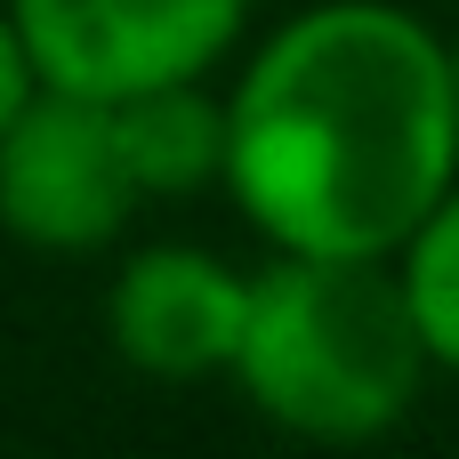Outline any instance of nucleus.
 <instances>
[{"instance_id": "obj_1", "label": "nucleus", "mask_w": 459, "mask_h": 459, "mask_svg": "<svg viewBox=\"0 0 459 459\" xmlns=\"http://www.w3.org/2000/svg\"><path fill=\"white\" fill-rule=\"evenodd\" d=\"M459 178L444 40L387 0L290 16L226 97V194L307 258H395Z\"/></svg>"}, {"instance_id": "obj_2", "label": "nucleus", "mask_w": 459, "mask_h": 459, "mask_svg": "<svg viewBox=\"0 0 459 459\" xmlns=\"http://www.w3.org/2000/svg\"><path fill=\"white\" fill-rule=\"evenodd\" d=\"M258 420L307 444H371L436 371L420 347V323L403 307V282L387 258H307L274 250L266 274H250L242 339L226 363Z\"/></svg>"}, {"instance_id": "obj_3", "label": "nucleus", "mask_w": 459, "mask_h": 459, "mask_svg": "<svg viewBox=\"0 0 459 459\" xmlns=\"http://www.w3.org/2000/svg\"><path fill=\"white\" fill-rule=\"evenodd\" d=\"M137 210V186L113 145V105L73 89H32L0 129V226L24 250H105Z\"/></svg>"}, {"instance_id": "obj_4", "label": "nucleus", "mask_w": 459, "mask_h": 459, "mask_svg": "<svg viewBox=\"0 0 459 459\" xmlns=\"http://www.w3.org/2000/svg\"><path fill=\"white\" fill-rule=\"evenodd\" d=\"M8 16L48 89L113 105L129 89L210 73L234 48L250 0H8Z\"/></svg>"}, {"instance_id": "obj_5", "label": "nucleus", "mask_w": 459, "mask_h": 459, "mask_svg": "<svg viewBox=\"0 0 459 459\" xmlns=\"http://www.w3.org/2000/svg\"><path fill=\"white\" fill-rule=\"evenodd\" d=\"M242 307H250V274H234L210 250L161 242V250H137L113 274L105 331H113L121 363L145 371V379H210V371L234 363Z\"/></svg>"}, {"instance_id": "obj_6", "label": "nucleus", "mask_w": 459, "mask_h": 459, "mask_svg": "<svg viewBox=\"0 0 459 459\" xmlns=\"http://www.w3.org/2000/svg\"><path fill=\"white\" fill-rule=\"evenodd\" d=\"M113 145L137 202H186L226 178V97L194 81H153L113 97Z\"/></svg>"}, {"instance_id": "obj_7", "label": "nucleus", "mask_w": 459, "mask_h": 459, "mask_svg": "<svg viewBox=\"0 0 459 459\" xmlns=\"http://www.w3.org/2000/svg\"><path fill=\"white\" fill-rule=\"evenodd\" d=\"M395 282H403V307L420 323V347L436 371H459V178L444 186V202L403 234L395 250Z\"/></svg>"}, {"instance_id": "obj_8", "label": "nucleus", "mask_w": 459, "mask_h": 459, "mask_svg": "<svg viewBox=\"0 0 459 459\" xmlns=\"http://www.w3.org/2000/svg\"><path fill=\"white\" fill-rule=\"evenodd\" d=\"M40 89V73H32V56H24V40H16V16L0 8V129L16 121V105Z\"/></svg>"}, {"instance_id": "obj_9", "label": "nucleus", "mask_w": 459, "mask_h": 459, "mask_svg": "<svg viewBox=\"0 0 459 459\" xmlns=\"http://www.w3.org/2000/svg\"><path fill=\"white\" fill-rule=\"evenodd\" d=\"M444 65H452V113H459V40H444Z\"/></svg>"}]
</instances>
